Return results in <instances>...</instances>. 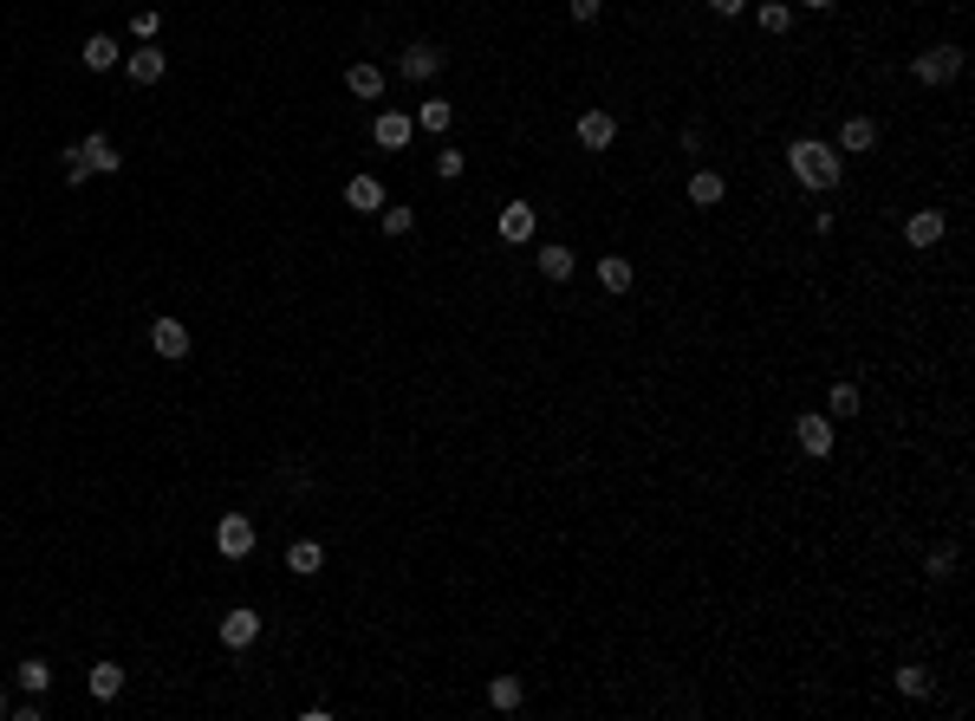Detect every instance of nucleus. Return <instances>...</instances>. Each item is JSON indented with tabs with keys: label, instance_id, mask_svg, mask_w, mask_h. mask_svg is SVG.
Wrapping results in <instances>:
<instances>
[{
	"label": "nucleus",
	"instance_id": "obj_1",
	"mask_svg": "<svg viewBox=\"0 0 975 721\" xmlns=\"http://www.w3.org/2000/svg\"><path fill=\"white\" fill-rule=\"evenodd\" d=\"M780 169L793 176V189H807V195H832V189H845V176H852V156H839L832 150V137H787L780 144Z\"/></svg>",
	"mask_w": 975,
	"mask_h": 721
},
{
	"label": "nucleus",
	"instance_id": "obj_2",
	"mask_svg": "<svg viewBox=\"0 0 975 721\" xmlns=\"http://www.w3.org/2000/svg\"><path fill=\"white\" fill-rule=\"evenodd\" d=\"M963 65H969L963 40H924L917 52H904V79H911L917 92H950V85L963 79Z\"/></svg>",
	"mask_w": 975,
	"mask_h": 721
},
{
	"label": "nucleus",
	"instance_id": "obj_3",
	"mask_svg": "<svg viewBox=\"0 0 975 721\" xmlns=\"http://www.w3.org/2000/svg\"><path fill=\"white\" fill-rule=\"evenodd\" d=\"M950 235H956V215L936 208V202H911V208L897 215V240H904L911 254H936V247H950Z\"/></svg>",
	"mask_w": 975,
	"mask_h": 721
},
{
	"label": "nucleus",
	"instance_id": "obj_4",
	"mask_svg": "<svg viewBox=\"0 0 975 721\" xmlns=\"http://www.w3.org/2000/svg\"><path fill=\"white\" fill-rule=\"evenodd\" d=\"M618 144H625V117H618L612 104H585V111H573V150H585V156H612Z\"/></svg>",
	"mask_w": 975,
	"mask_h": 721
},
{
	"label": "nucleus",
	"instance_id": "obj_5",
	"mask_svg": "<svg viewBox=\"0 0 975 721\" xmlns=\"http://www.w3.org/2000/svg\"><path fill=\"white\" fill-rule=\"evenodd\" d=\"M534 274L546 280V287H579V280H592L585 274V254L573 247V240H560V235H546V240H534Z\"/></svg>",
	"mask_w": 975,
	"mask_h": 721
},
{
	"label": "nucleus",
	"instance_id": "obj_6",
	"mask_svg": "<svg viewBox=\"0 0 975 721\" xmlns=\"http://www.w3.org/2000/svg\"><path fill=\"white\" fill-rule=\"evenodd\" d=\"M729 195H735V183H729L722 163H696V169L682 176V208H696V215H722Z\"/></svg>",
	"mask_w": 975,
	"mask_h": 721
},
{
	"label": "nucleus",
	"instance_id": "obj_7",
	"mask_svg": "<svg viewBox=\"0 0 975 721\" xmlns=\"http://www.w3.org/2000/svg\"><path fill=\"white\" fill-rule=\"evenodd\" d=\"M585 274H592V287L598 292H612V299H625V292H637L644 287V267H637L625 247H598L592 260H585Z\"/></svg>",
	"mask_w": 975,
	"mask_h": 721
},
{
	"label": "nucleus",
	"instance_id": "obj_8",
	"mask_svg": "<svg viewBox=\"0 0 975 721\" xmlns=\"http://www.w3.org/2000/svg\"><path fill=\"white\" fill-rule=\"evenodd\" d=\"M254 553H260V521L242 514V507L222 514V521H215V559H222V566H247Z\"/></svg>",
	"mask_w": 975,
	"mask_h": 721
},
{
	"label": "nucleus",
	"instance_id": "obj_9",
	"mask_svg": "<svg viewBox=\"0 0 975 721\" xmlns=\"http://www.w3.org/2000/svg\"><path fill=\"white\" fill-rule=\"evenodd\" d=\"M494 240H507V247H534L540 240V202L507 195V202L494 208Z\"/></svg>",
	"mask_w": 975,
	"mask_h": 721
},
{
	"label": "nucleus",
	"instance_id": "obj_10",
	"mask_svg": "<svg viewBox=\"0 0 975 721\" xmlns=\"http://www.w3.org/2000/svg\"><path fill=\"white\" fill-rule=\"evenodd\" d=\"M144 338H150V351L163 358V364H189L195 358V332H189V319H176V312H156L144 326Z\"/></svg>",
	"mask_w": 975,
	"mask_h": 721
},
{
	"label": "nucleus",
	"instance_id": "obj_11",
	"mask_svg": "<svg viewBox=\"0 0 975 721\" xmlns=\"http://www.w3.org/2000/svg\"><path fill=\"white\" fill-rule=\"evenodd\" d=\"M260 630H267V618H260V605H228V611L215 618V643L242 657V650H254V643H260Z\"/></svg>",
	"mask_w": 975,
	"mask_h": 721
},
{
	"label": "nucleus",
	"instance_id": "obj_12",
	"mask_svg": "<svg viewBox=\"0 0 975 721\" xmlns=\"http://www.w3.org/2000/svg\"><path fill=\"white\" fill-rule=\"evenodd\" d=\"M403 85H430V79H442L449 72V52L437 47V40H410V47L397 52V65H390Z\"/></svg>",
	"mask_w": 975,
	"mask_h": 721
},
{
	"label": "nucleus",
	"instance_id": "obj_13",
	"mask_svg": "<svg viewBox=\"0 0 975 721\" xmlns=\"http://www.w3.org/2000/svg\"><path fill=\"white\" fill-rule=\"evenodd\" d=\"M878 144H884V117H872V111H852V117L832 124V150L839 156H872Z\"/></svg>",
	"mask_w": 975,
	"mask_h": 721
},
{
	"label": "nucleus",
	"instance_id": "obj_14",
	"mask_svg": "<svg viewBox=\"0 0 975 721\" xmlns=\"http://www.w3.org/2000/svg\"><path fill=\"white\" fill-rule=\"evenodd\" d=\"M482 702L494 709V715H527V709H534V689H527V676L501 670V676H488L482 682Z\"/></svg>",
	"mask_w": 975,
	"mask_h": 721
},
{
	"label": "nucleus",
	"instance_id": "obj_15",
	"mask_svg": "<svg viewBox=\"0 0 975 721\" xmlns=\"http://www.w3.org/2000/svg\"><path fill=\"white\" fill-rule=\"evenodd\" d=\"M137 92H150V85H163L170 79V52L156 47V40H137V52H124V65H117Z\"/></svg>",
	"mask_w": 975,
	"mask_h": 721
},
{
	"label": "nucleus",
	"instance_id": "obj_16",
	"mask_svg": "<svg viewBox=\"0 0 975 721\" xmlns=\"http://www.w3.org/2000/svg\"><path fill=\"white\" fill-rule=\"evenodd\" d=\"M748 20H755L761 40H793V33H800V7H793V0H755Z\"/></svg>",
	"mask_w": 975,
	"mask_h": 721
},
{
	"label": "nucleus",
	"instance_id": "obj_17",
	"mask_svg": "<svg viewBox=\"0 0 975 721\" xmlns=\"http://www.w3.org/2000/svg\"><path fill=\"white\" fill-rule=\"evenodd\" d=\"M124 689H131V670H124V663H111V657H98L92 670H85V696H92L98 709H111Z\"/></svg>",
	"mask_w": 975,
	"mask_h": 721
},
{
	"label": "nucleus",
	"instance_id": "obj_18",
	"mask_svg": "<svg viewBox=\"0 0 975 721\" xmlns=\"http://www.w3.org/2000/svg\"><path fill=\"white\" fill-rule=\"evenodd\" d=\"M371 144L390 150V156L410 150L417 144V117H410V111H378V117H371Z\"/></svg>",
	"mask_w": 975,
	"mask_h": 721
},
{
	"label": "nucleus",
	"instance_id": "obj_19",
	"mask_svg": "<svg viewBox=\"0 0 975 721\" xmlns=\"http://www.w3.org/2000/svg\"><path fill=\"white\" fill-rule=\"evenodd\" d=\"M79 65H85V72H98V79H111V72L124 65L117 33H85V40H79Z\"/></svg>",
	"mask_w": 975,
	"mask_h": 721
},
{
	"label": "nucleus",
	"instance_id": "obj_20",
	"mask_svg": "<svg viewBox=\"0 0 975 721\" xmlns=\"http://www.w3.org/2000/svg\"><path fill=\"white\" fill-rule=\"evenodd\" d=\"M384 176H371V169H358V176H345V208H358L365 222H378V208H384Z\"/></svg>",
	"mask_w": 975,
	"mask_h": 721
},
{
	"label": "nucleus",
	"instance_id": "obj_21",
	"mask_svg": "<svg viewBox=\"0 0 975 721\" xmlns=\"http://www.w3.org/2000/svg\"><path fill=\"white\" fill-rule=\"evenodd\" d=\"M280 566H287L292 578H319V573H326V546H319L312 533H299V539H287V553H280Z\"/></svg>",
	"mask_w": 975,
	"mask_h": 721
},
{
	"label": "nucleus",
	"instance_id": "obj_22",
	"mask_svg": "<svg viewBox=\"0 0 975 721\" xmlns=\"http://www.w3.org/2000/svg\"><path fill=\"white\" fill-rule=\"evenodd\" d=\"M384 85H390L384 65H371V59H351V65H345V92H351V97L378 104V97H384Z\"/></svg>",
	"mask_w": 975,
	"mask_h": 721
},
{
	"label": "nucleus",
	"instance_id": "obj_23",
	"mask_svg": "<svg viewBox=\"0 0 975 721\" xmlns=\"http://www.w3.org/2000/svg\"><path fill=\"white\" fill-rule=\"evenodd\" d=\"M79 150H85L92 176H117V169H124V150L111 144V131H85V137H79Z\"/></svg>",
	"mask_w": 975,
	"mask_h": 721
},
{
	"label": "nucleus",
	"instance_id": "obj_24",
	"mask_svg": "<svg viewBox=\"0 0 975 721\" xmlns=\"http://www.w3.org/2000/svg\"><path fill=\"white\" fill-rule=\"evenodd\" d=\"M410 117H417V131H430V137H449V131H455V97H423Z\"/></svg>",
	"mask_w": 975,
	"mask_h": 721
},
{
	"label": "nucleus",
	"instance_id": "obj_25",
	"mask_svg": "<svg viewBox=\"0 0 975 721\" xmlns=\"http://www.w3.org/2000/svg\"><path fill=\"white\" fill-rule=\"evenodd\" d=\"M378 235L384 240H410L417 235V202H384V208H378Z\"/></svg>",
	"mask_w": 975,
	"mask_h": 721
},
{
	"label": "nucleus",
	"instance_id": "obj_26",
	"mask_svg": "<svg viewBox=\"0 0 975 721\" xmlns=\"http://www.w3.org/2000/svg\"><path fill=\"white\" fill-rule=\"evenodd\" d=\"M13 682H20L27 696H52V663L40 657V650H27V657L13 663Z\"/></svg>",
	"mask_w": 975,
	"mask_h": 721
},
{
	"label": "nucleus",
	"instance_id": "obj_27",
	"mask_svg": "<svg viewBox=\"0 0 975 721\" xmlns=\"http://www.w3.org/2000/svg\"><path fill=\"white\" fill-rule=\"evenodd\" d=\"M52 156H59V183H65V189H85V183H92V163H85L79 144H59Z\"/></svg>",
	"mask_w": 975,
	"mask_h": 721
},
{
	"label": "nucleus",
	"instance_id": "obj_28",
	"mask_svg": "<svg viewBox=\"0 0 975 721\" xmlns=\"http://www.w3.org/2000/svg\"><path fill=\"white\" fill-rule=\"evenodd\" d=\"M462 169H469V150H462V144H437L430 176H437V183H462Z\"/></svg>",
	"mask_w": 975,
	"mask_h": 721
},
{
	"label": "nucleus",
	"instance_id": "obj_29",
	"mask_svg": "<svg viewBox=\"0 0 975 721\" xmlns=\"http://www.w3.org/2000/svg\"><path fill=\"white\" fill-rule=\"evenodd\" d=\"M566 20H573L579 33H592V27L605 20V0H566Z\"/></svg>",
	"mask_w": 975,
	"mask_h": 721
},
{
	"label": "nucleus",
	"instance_id": "obj_30",
	"mask_svg": "<svg viewBox=\"0 0 975 721\" xmlns=\"http://www.w3.org/2000/svg\"><path fill=\"white\" fill-rule=\"evenodd\" d=\"M7 715H13V721H47L52 715V696H27V689H20V702H13Z\"/></svg>",
	"mask_w": 975,
	"mask_h": 721
},
{
	"label": "nucleus",
	"instance_id": "obj_31",
	"mask_svg": "<svg viewBox=\"0 0 975 721\" xmlns=\"http://www.w3.org/2000/svg\"><path fill=\"white\" fill-rule=\"evenodd\" d=\"M131 40H163V13H156V7H137V13H131Z\"/></svg>",
	"mask_w": 975,
	"mask_h": 721
},
{
	"label": "nucleus",
	"instance_id": "obj_32",
	"mask_svg": "<svg viewBox=\"0 0 975 721\" xmlns=\"http://www.w3.org/2000/svg\"><path fill=\"white\" fill-rule=\"evenodd\" d=\"M748 7H755V0H702L709 20H748Z\"/></svg>",
	"mask_w": 975,
	"mask_h": 721
},
{
	"label": "nucleus",
	"instance_id": "obj_33",
	"mask_svg": "<svg viewBox=\"0 0 975 721\" xmlns=\"http://www.w3.org/2000/svg\"><path fill=\"white\" fill-rule=\"evenodd\" d=\"M793 7H807V13H839L845 0H793Z\"/></svg>",
	"mask_w": 975,
	"mask_h": 721
},
{
	"label": "nucleus",
	"instance_id": "obj_34",
	"mask_svg": "<svg viewBox=\"0 0 975 721\" xmlns=\"http://www.w3.org/2000/svg\"><path fill=\"white\" fill-rule=\"evenodd\" d=\"M7 709H13V696H7V676H0V721H7Z\"/></svg>",
	"mask_w": 975,
	"mask_h": 721
}]
</instances>
